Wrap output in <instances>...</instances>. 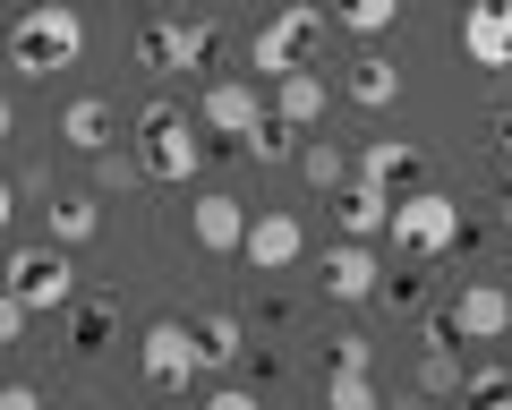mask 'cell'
Here are the masks:
<instances>
[{
  "instance_id": "cell-1",
  "label": "cell",
  "mask_w": 512,
  "mask_h": 410,
  "mask_svg": "<svg viewBox=\"0 0 512 410\" xmlns=\"http://www.w3.org/2000/svg\"><path fill=\"white\" fill-rule=\"evenodd\" d=\"M0 43H9V69H18V77H60V69L86 60V18H77L69 0H35V9L9 18Z\"/></svg>"
},
{
  "instance_id": "cell-2",
  "label": "cell",
  "mask_w": 512,
  "mask_h": 410,
  "mask_svg": "<svg viewBox=\"0 0 512 410\" xmlns=\"http://www.w3.org/2000/svg\"><path fill=\"white\" fill-rule=\"evenodd\" d=\"M316 43H325V0H282L274 18L256 26V43H248V69L282 86V77L316 69Z\"/></svg>"
},
{
  "instance_id": "cell-3",
  "label": "cell",
  "mask_w": 512,
  "mask_h": 410,
  "mask_svg": "<svg viewBox=\"0 0 512 410\" xmlns=\"http://www.w3.org/2000/svg\"><path fill=\"white\" fill-rule=\"evenodd\" d=\"M393 248H402L410 265H436L444 248L461 240V205L453 197H436V188H410V197H393Z\"/></svg>"
},
{
  "instance_id": "cell-4",
  "label": "cell",
  "mask_w": 512,
  "mask_h": 410,
  "mask_svg": "<svg viewBox=\"0 0 512 410\" xmlns=\"http://www.w3.org/2000/svg\"><path fill=\"white\" fill-rule=\"evenodd\" d=\"M137 129H146V180H197L205 171V137L188 129V112H171V103H146L137 112Z\"/></svg>"
},
{
  "instance_id": "cell-5",
  "label": "cell",
  "mask_w": 512,
  "mask_h": 410,
  "mask_svg": "<svg viewBox=\"0 0 512 410\" xmlns=\"http://www.w3.org/2000/svg\"><path fill=\"white\" fill-rule=\"evenodd\" d=\"M0 291H18L26 317H43V308H69V299H77V265H69V248H52V240H43V248H18Z\"/></svg>"
},
{
  "instance_id": "cell-6",
  "label": "cell",
  "mask_w": 512,
  "mask_h": 410,
  "mask_svg": "<svg viewBox=\"0 0 512 410\" xmlns=\"http://www.w3.org/2000/svg\"><path fill=\"white\" fill-rule=\"evenodd\" d=\"M197 120L222 137V146H239V154H248V137L265 129V120H274V103L256 94V77H214V86H205V103H197Z\"/></svg>"
},
{
  "instance_id": "cell-7",
  "label": "cell",
  "mask_w": 512,
  "mask_h": 410,
  "mask_svg": "<svg viewBox=\"0 0 512 410\" xmlns=\"http://www.w3.org/2000/svg\"><path fill=\"white\" fill-rule=\"evenodd\" d=\"M214 52H222L214 26H188V18L137 26V69H146V77H180V69H197V60H214Z\"/></svg>"
},
{
  "instance_id": "cell-8",
  "label": "cell",
  "mask_w": 512,
  "mask_h": 410,
  "mask_svg": "<svg viewBox=\"0 0 512 410\" xmlns=\"http://www.w3.org/2000/svg\"><path fill=\"white\" fill-rule=\"evenodd\" d=\"M137 359H146V385H154V393H188V385L205 376V359H197V334H188V317H163V325H146Z\"/></svg>"
},
{
  "instance_id": "cell-9",
  "label": "cell",
  "mask_w": 512,
  "mask_h": 410,
  "mask_svg": "<svg viewBox=\"0 0 512 410\" xmlns=\"http://www.w3.org/2000/svg\"><path fill=\"white\" fill-rule=\"evenodd\" d=\"M444 325H453V342H504L512 334V291L504 282H470V291L444 299Z\"/></svg>"
},
{
  "instance_id": "cell-10",
  "label": "cell",
  "mask_w": 512,
  "mask_h": 410,
  "mask_svg": "<svg viewBox=\"0 0 512 410\" xmlns=\"http://www.w3.org/2000/svg\"><path fill=\"white\" fill-rule=\"evenodd\" d=\"M239 257H248L256 274H291V265L308 257V223H299V214H248Z\"/></svg>"
},
{
  "instance_id": "cell-11",
  "label": "cell",
  "mask_w": 512,
  "mask_h": 410,
  "mask_svg": "<svg viewBox=\"0 0 512 410\" xmlns=\"http://www.w3.org/2000/svg\"><path fill=\"white\" fill-rule=\"evenodd\" d=\"M461 60L470 69H512V0H470L461 9Z\"/></svg>"
},
{
  "instance_id": "cell-12",
  "label": "cell",
  "mask_w": 512,
  "mask_h": 410,
  "mask_svg": "<svg viewBox=\"0 0 512 410\" xmlns=\"http://www.w3.org/2000/svg\"><path fill=\"white\" fill-rule=\"evenodd\" d=\"M188 240H197L205 257H231V248L248 240V205H239V197H222V188H205V197L188 205Z\"/></svg>"
},
{
  "instance_id": "cell-13",
  "label": "cell",
  "mask_w": 512,
  "mask_h": 410,
  "mask_svg": "<svg viewBox=\"0 0 512 410\" xmlns=\"http://www.w3.org/2000/svg\"><path fill=\"white\" fill-rule=\"evenodd\" d=\"M376 282H384V265H376V248L367 240H333L325 248V299H376Z\"/></svg>"
},
{
  "instance_id": "cell-14",
  "label": "cell",
  "mask_w": 512,
  "mask_h": 410,
  "mask_svg": "<svg viewBox=\"0 0 512 410\" xmlns=\"http://www.w3.org/2000/svg\"><path fill=\"white\" fill-rule=\"evenodd\" d=\"M350 180L384 188V197H410V188H419V146H402V137H376V146L350 163Z\"/></svg>"
},
{
  "instance_id": "cell-15",
  "label": "cell",
  "mask_w": 512,
  "mask_h": 410,
  "mask_svg": "<svg viewBox=\"0 0 512 410\" xmlns=\"http://www.w3.org/2000/svg\"><path fill=\"white\" fill-rule=\"evenodd\" d=\"M384 223H393V197H384V188L350 180L342 197H333V231H342V240H376Z\"/></svg>"
},
{
  "instance_id": "cell-16",
  "label": "cell",
  "mask_w": 512,
  "mask_h": 410,
  "mask_svg": "<svg viewBox=\"0 0 512 410\" xmlns=\"http://www.w3.org/2000/svg\"><path fill=\"white\" fill-rule=\"evenodd\" d=\"M274 120H282V129H291V137L325 129V77H316V69L282 77V86H274Z\"/></svg>"
},
{
  "instance_id": "cell-17",
  "label": "cell",
  "mask_w": 512,
  "mask_h": 410,
  "mask_svg": "<svg viewBox=\"0 0 512 410\" xmlns=\"http://www.w3.org/2000/svg\"><path fill=\"white\" fill-rule=\"evenodd\" d=\"M60 137H69L77 154H111V137H120V112H111L103 94H77L69 112H60Z\"/></svg>"
},
{
  "instance_id": "cell-18",
  "label": "cell",
  "mask_w": 512,
  "mask_h": 410,
  "mask_svg": "<svg viewBox=\"0 0 512 410\" xmlns=\"http://www.w3.org/2000/svg\"><path fill=\"white\" fill-rule=\"evenodd\" d=\"M188 334H197V359H205V368H239V359H248V325H239L231 308H205Z\"/></svg>"
},
{
  "instance_id": "cell-19",
  "label": "cell",
  "mask_w": 512,
  "mask_h": 410,
  "mask_svg": "<svg viewBox=\"0 0 512 410\" xmlns=\"http://www.w3.org/2000/svg\"><path fill=\"white\" fill-rule=\"evenodd\" d=\"M393 94H402V69H393L384 52H359V60H350V103H367V112H384Z\"/></svg>"
},
{
  "instance_id": "cell-20",
  "label": "cell",
  "mask_w": 512,
  "mask_h": 410,
  "mask_svg": "<svg viewBox=\"0 0 512 410\" xmlns=\"http://www.w3.org/2000/svg\"><path fill=\"white\" fill-rule=\"evenodd\" d=\"M103 231V197H52V248H86Z\"/></svg>"
},
{
  "instance_id": "cell-21",
  "label": "cell",
  "mask_w": 512,
  "mask_h": 410,
  "mask_svg": "<svg viewBox=\"0 0 512 410\" xmlns=\"http://www.w3.org/2000/svg\"><path fill=\"white\" fill-rule=\"evenodd\" d=\"M325 410H384V402H376V368L333 359V368H325Z\"/></svg>"
},
{
  "instance_id": "cell-22",
  "label": "cell",
  "mask_w": 512,
  "mask_h": 410,
  "mask_svg": "<svg viewBox=\"0 0 512 410\" xmlns=\"http://www.w3.org/2000/svg\"><path fill=\"white\" fill-rule=\"evenodd\" d=\"M299 171H308V188H325V197L350 188V154L333 146V137H308V146H299Z\"/></svg>"
},
{
  "instance_id": "cell-23",
  "label": "cell",
  "mask_w": 512,
  "mask_h": 410,
  "mask_svg": "<svg viewBox=\"0 0 512 410\" xmlns=\"http://www.w3.org/2000/svg\"><path fill=\"white\" fill-rule=\"evenodd\" d=\"M461 410H512V368H470L461 376Z\"/></svg>"
},
{
  "instance_id": "cell-24",
  "label": "cell",
  "mask_w": 512,
  "mask_h": 410,
  "mask_svg": "<svg viewBox=\"0 0 512 410\" xmlns=\"http://www.w3.org/2000/svg\"><path fill=\"white\" fill-rule=\"evenodd\" d=\"M333 18H342L350 35H384V26L402 18V0H333Z\"/></svg>"
},
{
  "instance_id": "cell-25",
  "label": "cell",
  "mask_w": 512,
  "mask_h": 410,
  "mask_svg": "<svg viewBox=\"0 0 512 410\" xmlns=\"http://www.w3.org/2000/svg\"><path fill=\"white\" fill-rule=\"evenodd\" d=\"M111 317H120L111 299H86V308H77V325H69V342H77V351H103V342H111Z\"/></svg>"
},
{
  "instance_id": "cell-26",
  "label": "cell",
  "mask_w": 512,
  "mask_h": 410,
  "mask_svg": "<svg viewBox=\"0 0 512 410\" xmlns=\"http://www.w3.org/2000/svg\"><path fill=\"white\" fill-rule=\"evenodd\" d=\"M461 376H470V368H461L453 351H427V368H419V393H461Z\"/></svg>"
},
{
  "instance_id": "cell-27",
  "label": "cell",
  "mask_w": 512,
  "mask_h": 410,
  "mask_svg": "<svg viewBox=\"0 0 512 410\" xmlns=\"http://www.w3.org/2000/svg\"><path fill=\"white\" fill-rule=\"evenodd\" d=\"M248 154H256V163H291V154H299V137L282 129V120H265V129L248 137Z\"/></svg>"
},
{
  "instance_id": "cell-28",
  "label": "cell",
  "mask_w": 512,
  "mask_h": 410,
  "mask_svg": "<svg viewBox=\"0 0 512 410\" xmlns=\"http://www.w3.org/2000/svg\"><path fill=\"white\" fill-rule=\"evenodd\" d=\"M376 299H384V308H419L427 282H419V274H393V282H376Z\"/></svg>"
},
{
  "instance_id": "cell-29",
  "label": "cell",
  "mask_w": 512,
  "mask_h": 410,
  "mask_svg": "<svg viewBox=\"0 0 512 410\" xmlns=\"http://www.w3.org/2000/svg\"><path fill=\"white\" fill-rule=\"evenodd\" d=\"M94 163H103V188H128L137 171H146V163H128V154H94Z\"/></svg>"
},
{
  "instance_id": "cell-30",
  "label": "cell",
  "mask_w": 512,
  "mask_h": 410,
  "mask_svg": "<svg viewBox=\"0 0 512 410\" xmlns=\"http://www.w3.org/2000/svg\"><path fill=\"white\" fill-rule=\"evenodd\" d=\"M26 334V308H18V291H0V342H18Z\"/></svg>"
},
{
  "instance_id": "cell-31",
  "label": "cell",
  "mask_w": 512,
  "mask_h": 410,
  "mask_svg": "<svg viewBox=\"0 0 512 410\" xmlns=\"http://www.w3.org/2000/svg\"><path fill=\"white\" fill-rule=\"evenodd\" d=\"M333 359H350V368H376V342H359V334H342V342H333Z\"/></svg>"
},
{
  "instance_id": "cell-32",
  "label": "cell",
  "mask_w": 512,
  "mask_h": 410,
  "mask_svg": "<svg viewBox=\"0 0 512 410\" xmlns=\"http://www.w3.org/2000/svg\"><path fill=\"white\" fill-rule=\"evenodd\" d=\"M205 410H256V393H239V385H214V393H205Z\"/></svg>"
},
{
  "instance_id": "cell-33",
  "label": "cell",
  "mask_w": 512,
  "mask_h": 410,
  "mask_svg": "<svg viewBox=\"0 0 512 410\" xmlns=\"http://www.w3.org/2000/svg\"><path fill=\"white\" fill-rule=\"evenodd\" d=\"M0 410H43V393L35 385H0Z\"/></svg>"
},
{
  "instance_id": "cell-34",
  "label": "cell",
  "mask_w": 512,
  "mask_h": 410,
  "mask_svg": "<svg viewBox=\"0 0 512 410\" xmlns=\"http://www.w3.org/2000/svg\"><path fill=\"white\" fill-rule=\"evenodd\" d=\"M9 214H18V188H9V171H0V231H9Z\"/></svg>"
},
{
  "instance_id": "cell-35",
  "label": "cell",
  "mask_w": 512,
  "mask_h": 410,
  "mask_svg": "<svg viewBox=\"0 0 512 410\" xmlns=\"http://www.w3.org/2000/svg\"><path fill=\"white\" fill-rule=\"evenodd\" d=\"M495 146H504V163H512V112H495Z\"/></svg>"
},
{
  "instance_id": "cell-36",
  "label": "cell",
  "mask_w": 512,
  "mask_h": 410,
  "mask_svg": "<svg viewBox=\"0 0 512 410\" xmlns=\"http://www.w3.org/2000/svg\"><path fill=\"white\" fill-rule=\"evenodd\" d=\"M9 129H18V103H9V94H0V137H9Z\"/></svg>"
},
{
  "instance_id": "cell-37",
  "label": "cell",
  "mask_w": 512,
  "mask_h": 410,
  "mask_svg": "<svg viewBox=\"0 0 512 410\" xmlns=\"http://www.w3.org/2000/svg\"><path fill=\"white\" fill-rule=\"evenodd\" d=\"M504 368H512V334H504Z\"/></svg>"
},
{
  "instance_id": "cell-38",
  "label": "cell",
  "mask_w": 512,
  "mask_h": 410,
  "mask_svg": "<svg viewBox=\"0 0 512 410\" xmlns=\"http://www.w3.org/2000/svg\"><path fill=\"white\" fill-rule=\"evenodd\" d=\"M0 35H9V9H0Z\"/></svg>"
},
{
  "instance_id": "cell-39",
  "label": "cell",
  "mask_w": 512,
  "mask_h": 410,
  "mask_svg": "<svg viewBox=\"0 0 512 410\" xmlns=\"http://www.w3.org/2000/svg\"><path fill=\"white\" fill-rule=\"evenodd\" d=\"M504 223H512V197H504Z\"/></svg>"
}]
</instances>
